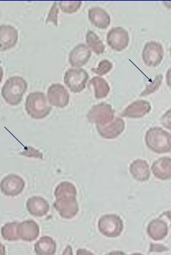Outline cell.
I'll use <instances>...</instances> for the list:
<instances>
[{
	"label": "cell",
	"instance_id": "cell-1",
	"mask_svg": "<svg viewBox=\"0 0 171 255\" xmlns=\"http://www.w3.org/2000/svg\"><path fill=\"white\" fill-rule=\"evenodd\" d=\"M76 188L72 183L63 181L57 185L54 191L55 210L64 219H71L78 214L79 205L76 199Z\"/></svg>",
	"mask_w": 171,
	"mask_h": 255
},
{
	"label": "cell",
	"instance_id": "cell-2",
	"mask_svg": "<svg viewBox=\"0 0 171 255\" xmlns=\"http://www.w3.org/2000/svg\"><path fill=\"white\" fill-rule=\"evenodd\" d=\"M26 81L22 77H10L5 81L1 89V95L5 103L8 105H19L23 100V95L27 89Z\"/></svg>",
	"mask_w": 171,
	"mask_h": 255
},
{
	"label": "cell",
	"instance_id": "cell-3",
	"mask_svg": "<svg viewBox=\"0 0 171 255\" xmlns=\"http://www.w3.org/2000/svg\"><path fill=\"white\" fill-rule=\"evenodd\" d=\"M145 143L149 149L158 154L171 151V133L159 127L150 128L145 134Z\"/></svg>",
	"mask_w": 171,
	"mask_h": 255
},
{
	"label": "cell",
	"instance_id": "cell-4",
	"mask_svg": "<svg viewBox=\"0 0 171 255\" xmlns=\"http://www.w3.org/2000/svg\"><path fill=\"white\" fill-rule=\"evenodd\" d=\"M45 95L41 92L29 93L25 101V108L27 115L33 119L41 120L46 118L51 111Z\"/></svg>",
	"mask_w": 171,
	"mask_h": 255
},
{
	"label": "cell",
	"instance_id": "cell-5",
	"mask_svg": "<svg viewBox=\"0 0 171 255\" xmlns=\"http://www.w3.org/2000/svg\"><path fill=\"white\" fill-rule=\"evenodd\" d=\"M98 229L106 238H118L123 231V220L116 214H106L99 218Z\"/></svg>",
	"mask_w": 171,
	"mask_h": 255
},
{
	"label": "cell",
	"instance_id": "cell-6",
	"mask_svg": "<svg viewBox=\"0 0 171 255\" xmlns=\"http://www.w3.org/2000/svg\"><path fill=\"white\" fill-rule=\"evenodd\" d=\"M115 111L110 104L101 103L94 106L87 115L88 121L96 126H104L111 122L115 118Z\"/></svg>",
	"mask_w": 171,
	"mask_h": 255
},
{
	"label": "cell",
	"instance_id": "cell-7",
	"mask_svg": "<svg viewBox=\"0 0 171 255\" xmlns=\"http://www.w3.org/2000/svg\"><path fill=\"white\" fill-rule=\"evenodd\" d=\"M89 75L83 69H70L66 71L64 82L70 91L80 93L85 89Z\"/></svg>",
	"mask_w": 171,
	"mask_h": 255
},
{
	"label": "cell",
	"instance_id": "cell-8",
	"mask_svg": "<svg viewBox=\"0 0 171 255\" xmlns=\"http://www.w3.org/2000/svg\"><path fill=\"white\" fill-rule=\"evenodd\" d=\"M165 51L163 45L156 41L148 42L143 49V60L147 67H156L163 61Z\"/></svg>",
	"mask_w": 171,
	"mask_h": 255
},
{
	"label": "cell",
	"instance_id": "cell-9",
	"mask_svg": "<svg viewBox=\"0 0 171 255\" xmlns=\"http://www.w3.org/2000/svg\"><path fill=\"white\" fill-rule=\"evenodd\" d=\"M107 43L113 50L121 52L128 47L130 36L126 29L122 27L112 28L107 34Z\"/></svg>",
	"mask_w": 171,
	"mask_h": 255
},
{
	"label": "cell",
	"instance_id": "cell-10",
	"mask_svg": "<svg viewBox=\"0 0 171 255\" xmlns=\"http://www.w3.org/2000/svg\"><path fill=\"white\" fill-rule=\"evenodd\" d=\"M25 185L23 178L15 174H10L1 181L0 188L5 196H16L22 193Z\"/></svg>",
	"mask_w": 171,
	"mask_h": 255
},
{
	"label": "cell",
	"instance_id": "cell-11",
	"mask_svg": "<svg viewBox=\"0 0 171 255\" xmlns=\"http://www.w3.org/2000/svg\"><path fill=\"white\" fill-rule=\"evenodd\" d=\"M47 99L51 106L65 108L69 104V93L62 84H53L47 90Z\"/></svg>",
	"mask_w": 171,
	"mask_h": 255
},
{
	"label": "cell",
	"instance_id": "cell-12",
	"mask_svg": "<svg viewBox=\"0 0 171 255\" xmlns=\"http://www.w3.org/2000/svg\"><path fill=\"white\" fill-rule=\"evenodd\" d=\"M97 131L104 139L113 140L117 138L126 129L125 121L121 117H115L111 122L106 126H96Z\"/></svg>",
	"mask_w": 171,
	"mask_h": 255
},
{
	"label": "cell",
	"instance_id": "cell-13",
	"mask_svg": "<svg viewBox=\"0 0 171 255\" xmlns=\"http://www.w3.org/2000/svg\"><path fill=\"white\" fill-rule=\"evenodd\" d=\"M19 39V33L10 25L0 26V51L1 52L15 47Z\"/></svg>",
	"mask_w": 171,
	"mask_h": 255
},
{
	"label": "cell",
	"instance_id": "cell-14",
	"mask_svg": "<svg viewBox=\"0 0 171 255\" xmlns=\"http://www.w3.org/2000/svg\"><path fill=\"white\" fill-rule=\"evenodd\" d=\"M92 56L89 47L83 43L75 46L70 52L69 62L71 67L80 68L86 65Z\"/></svg>",
	"mask_w": 171,
	"mask_h": 255
},
{
	"label": "cell",
	"instance_id": "cell-15",
	"mask_svg": "<svg viewBox=\"0 0 171 255\" xmlns=\"http://www.w3.org/2000/svg\"><path fill=\"white\" fill-rule=\"evenodd\" d=\"M152 106L145 100H137L132 103L126 108L121 116L130 119H141L150 113Z\"/></svg>",
	"mask_w": 171,
	"mask_h": 255
},
{
	"label": "cell",
	"instance_id": "cell-16",
	"mask_svg": "<svg viewBox=\"0 0 171 255\" xmlns=\"http://www.w3.org/2000/svg\"><path fill=\"white\" fill-rule=\"evenodd\" d=\"M17 234L19 239L31 242L37 239L40 234L39 226L34 220H25L19 223Z\"/></svg>",
	"mask_w": 171,
	"mask_h": 255
},
{
	"label": "cell",
	"instance_id": "cell-17",
	"mask_svg": "<svg viewBox=\"0 0 171 255\" xmlns=\"http://www.w3.org/2000/svg\"><path fill=\"white\" fill-rule=\"evenodd\" d=\"M88 19L92 24L101 30L107 29L111 23V18L107 11L99 6L89 9Z\"/></svg>",
	"mask_w": 171,
	"mask_h": 255
},
{
	"label": "cell",
	"instance_id": "cell-18",
	"mask_svg": "<svg viewBox=\"0 0 171 255\" xmlns=\"http://www.w3.org/2000/svg\"><path fill=\"white\" fill-rule=\"evenodd\" d=\"M26 207L29 214L34 217H43L49 210L48 202L38 196L29 198L26 202Z\"/></svg>",
	"mask_w": 171,
	"mask_h": 255
},
{
	"label": "cell",
	"instance_id": "cell-19",
	"mask_svg": "<svg viewBox=\"0 0 171 255\" xmlns=\"http://www.w3.org/2000/svg\"><path fill=\"white\" fill-rule=\"evenodd\" d=\"M130 172L134 179L140 182H145L150 178V165L144 159H136L130 164Z\"/></svg>",
	"mask_w": 171,
	"mask_h": 255
},
{
	"label": "cell",
	"instance_id": "cell-20",
	"mask_svg": "<svg viewBox=\"0 0 171 255\" xmlns=\"http://www.w3.org/2000/svg\"><path fill=\"white\" fill-rule=\"evenodd\" d=\"M152 171L155 177L161 180L171 179V158L163 157L153 163Z\"/></svg>",
	"mask_w": 171,
	"mask_h": 255
},
{
	"label": "cell",
	"instance_id": "cell-21",
	"mask_svg": "<svg viewBox=\"0 0 171 255\" xmlns=\"http://www.w3.org/2000/svg\"><path fill=\"white\" fill-rule=\"evenodd\" d=\"M147 232L151 239L154 241H160L165 239L168 235V225L160 218L153 220L147 227Z\"/></svg>",
	"mask_w": 171,
	"mask_h": 255
},
{
	"label": "cell",
	"instance_id": "cell-22",
	"mask_svg": "<svg viewBox=\"0 0 171 255\" xmlns=\"http://www.w3.org/2000/svg\"><path fill=\"white\" fill-rule=\"evenodd\" d=\"M34 252L38 255H54L56 252V243L49 236H43L34 245Z\"/></svg>",
	"mask_w": 171,
	"mask_h": 255
},
{
	"label": "cell",
	"instance_id": "cell-23",
	"mask_svg": "<svg viewBox=\"0 0 171 255\" xmlns=\"http://www.w3.org/2000/svg\"><path fill=\"white\" fill-rule=\"evenodd\" d=\"M93 86L95 90V97L97 100L106 98L109 94L110 87L107 81L101 77H94L89 82V86Z\"/></svg>",
	"mask_w": 171,
	"mask_h": 255
},
{
	"label": "cell",
	"instance_id": "cell-24",
	"mask_svg": "<svg viewBox=\"0 0 171 255\" xmlns=\"http://www.w3.org/2000/svg\"><path fill=\"white\" fill-rule=\"evenodd\" d=\"M86 41L88 47H90L97 55L102 54L105 51V45L102 40L93 31L88 30L86 33Z\"/></svg>",
	"mask_w": 171,
	"mask_h": 255
},
{
	"label": "cell",
	"instance_id": "cell-25",
	"mask_svg": "<svg viewBox=\"0 0 171 255\" xmlns=\"http://www.w3.org/2000/svg\"><path fill=\"white\" fill-rule=\"evenodd\" d=\"M18 222L5 224L1 227V236L5 240L9 242L17 241L20 240L17 234Z\"/></svg>",
	"mask_w": 171,
	"mask_h": 255
},
{
	"label": "cell",
	"instance_id": "cell-26",
	"mask_svg": "<svg viewBox=\"0 0 171 255\" xmlns=\"http://www.w3.org/2000/svg\"><path fill=\"white\" fill-rule=\"evenodd\" d=\"M59 7L62 12L66 14H73L80 10L82 1H60L58 3Z\"/></svg>",
	"mask_w": 171,
	"mask_h": 255
},
{
	"label": "cell",
	"instance_id": "cell-27",
	"mask_svg": "<svg viewBox=\"0 0 171 255\" xmlns=\"http://www.w3.org/2000/svg\"><path fill=\"white\" fill-rule=\"evenodd\" d=\"M163 77L162 75H158L155 80L151 82L150 84L147 85L146 89L141 93L140 96L145 97L147 95L152 94L157 91L159 88L161 87L162 82H163Z\"/></svg>",
	"mask_w": 171,
	"mask_h": 255
},
{
	"label": "cell",
	"instance_id": "cell-28",
	"mask_svg": "<svg viewBox=\"0 0 171 255\" xmlns=\"http://www.w3.org/2000/svg\"><path fill=\"white\" fill-rule=\"evenodd\" d=\"M113 63H112L110 60H103L99 62L98 67L97 68H93L91 71L101 77L103 76V75L108 74V73L113 69Z\"/></svg>",
	"mask_w": 171,
	"mask_h": 255
},
{
	"label": "cell",
	"instance_id": "cell-29",
	"mask_svg": "<svg viewBox=\"0 0 171 255\" xmlns=\"http://www.w3.org/2000/svg\"><path fill=\"white\" fill-rule=\"evenodd\" d=\"M58 3L57 2L53 3L50 11H49L48 16H47V20H46V23L51 22V23H54L55 26H58Z\"/></svg>",
	"mask_w": 171,
	"mask_h": 255
},
{
	"label": "cell",
	"instance_id": "cell-30",
	"mask_svg": "<svg viewBox=\"0 0 171 255\" xmlns=\"http://www.w3.org/2000/svg\"><path fill=\"white\" fill-rule=\"evenodd\" d=\"M26 148L27 150L25 149V151L21 153L22 155L27 156V157H36V158H43V154L38 151L37 149H35L31 146Z\"/></svg>",
	"mask_w": 171,
	"mask_h": 255
},
{
	"label": "cell",
	"instance_id": "cell-31",
	"mask_svg": "<svg viewBox=\"0 0 171 255\" xmlns=\"http://www.w3.org/2000/svg\"><path fill=\"white\" fill-rule=\"evenodd\" d=\"M163 126L171 131V109L167 110L161 118Z\"/></svg>",
	"mask_w": 171,
	"mask_h": 255
},
{
	"label": "cell",
	"instance_id": "cell-32",
	"mask_svg": "<svg viewBox=\"0 0 171 255\" xmlns=\"http://www.w3.org/2000/svg\"><path fill=\"white\" fill-rule=\"evenodd\" d=\"M167 248L163 247V245H151L150 252H163V251H167Z\"/></svg>",
	"mask_w": 171,
	"mask_h": 255
},
{
	"label": "cell",
	"instance_id": "cell-33",
	"mask_svg": "<svg viewBox=\"0 0 171 255\" xmlns=\"http://www.w3.org/2000/svg\"><path fill=\"white\" fill-rule=\"evenodd\" d=\"M167 84L171 91V67L167 71L166 75Z\"/></svg>",
	"mask_w": 171,
	"mask_h": 255
},
{
	"label": "cell",
	"instance_id": "cell-34",
	"mask_svg": "<svg viewBox=\"0 0 171 255\" xmlns=\"http://www.w3.org/2000/svg\"><path fill=\"white\" fill-rule=\"evenodd\" d=\"M164 216H165V217H167L169 220H170L171 227V211H167V212L163 213V214L161 216V218H163Z\"/></svg>",
	"mask_w": 171,
	"mask_h": 255
},
{
	"label": "cell",
	"instance_id": "cell-35",
	"mask_svg": "<svg viewBox=\"0 0 171 255\" xmlns=\"http://www.w3.org/2000/svg\"><path fill=\"white\" fill-rule=\"evenodd\" d=\"M66 253H67V255H73L72 249H71V247H69V246L66 248V250L64 251L63 255H66Z\"/></svg>",
	"mask_w": 171,
	"mask_h": 255
},
{
	"label": "cell",
	"instance_id": "cell-36",
	"mask_svg": "<svg viewBox=\"0 0 171 255\" xmlns=\"http://www.w3.org/2000/svg\"><path fill=\"white\" fill-rule=\"evenodd\" d=\"M82 251H83V252L78 253V255H93L92 254V253L89 252V251L83 250V249H82Z\"/></svg>",
	"mask_w": 171,
	"mask_h": 255
},
{
	"label": "cell",
	"instance_id": "cell-37",
	"mask_svg": "<svg viewBox=\"0 0 171 255\" xmlns=\"http://www.w3.org/2000/svg\"><path fill=\"white\" fill-rule=\"evenodd\" d=\"M165 3V5H166V6L168 7V8L171 9V1H166V3Z\"/></svg>",
	"mask_w": 171,
	"mask_h": 255
},
{
	"label": "cell",
	"instance_id": "cell-38",
	"mask_svg": "<svg viewBox=\"0 0 171 255\" xmlns=\"http://www.w3.org/2000/svg\"><path fill=\"white\" fill-rule=\"evenodd\" d=\"M170 51H171V46Z\"/></svg>",
	"mask_w": 171,
	"mask_h": 255
}]
</instances>
